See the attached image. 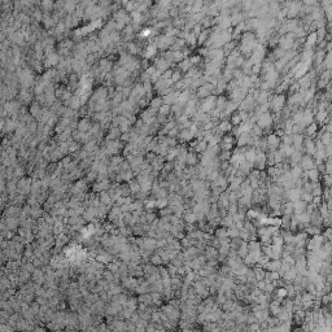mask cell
<instances>
[{
	"instance_id": "16",
	"label": "cell",
	"mask_w": 332,
	"mask_h": 332,
	"mask_svg": "<svg viewBox=\"0 0 332 332\" xmlns=\"http://www.w3.org/2000/svg\"><path fill=\"white\" fill-rule=\"evenodd\" d=\"M169 112H170V105H165V104H163L162 107L158 109L160 116H165V117H166L167 114H169Z\"/></svg>"
},
{
	"instance_id": "19",
	"label": "cell",
	"mask_w": 332,
	"mask_h": 332,
	"mask_svg": "<svg viewBox=\"0 0 332 332\" xmlns=\"http://www.w3.org/2000/svg\"><path fill=\"white\" fill-rule=\"evenodd\" d=\"M33 16H34V18H35V21H37V22L42 21L43 17H44V16L42 14V10H39V9H35L34 13H33Z\"/></svg>"
},
{
	"instance_id": "18",
	"label": "cell",
	"mask_w": 332,
	"mask_h": 332,
	"mask_svg": "<svg viewBox=\"0 0 332 332\" xmlns=\"http://www.w3.org/2000/svg\"><path fill=\"white\" fill-rule=\"evenodd\" d=\"M42 7L44 8V10H47V12H51V10L53 9L54 4H53L52 1H43V3H42Z\"/></svg>"
},
{
	"instance_id": "2",
	"label": "cell",
	"mask_w": 332,
	"mask_h": 332,
	"mask_svg": "<svg viewBox=\"0 0 332 332\" xmlns=\"http://www.w3.org/2000/svg\"><path fill=\"white\" fill-rule=\"evenodd\" d=\"M154 68L157 69L158 72L165 73V72H167V70H169V68H170V62L167 61L166 58H163V57L157 58V60H156V62H154Z\"/></svg>"
},
{
	"instance_id": "13",
	"label": "cell",
	"mask_w": 332,
	"mask_h": 332,
	"mask_svg": "<svg viewBox=\"0 0 332 332\" xmlns=\"http://www.w3.org/2000/svg\"><path fill=\"white\" fill-rule=\"evenodd\" d=\"M74 110L73 109H70V108H65V110H64V113H62V118H68V119H73L74 118Z\"/></svg>"
},
{
	"instance_id": "8",
	"label": "cell",
	"mask_w": 332,
	"mask_h": 332,
	"mask_svg": "<svg viewBox=\"0 0 332 332\" xmlns=\"http://www.w3.org/2000/svg\"><path fill=\"white\" fill-rule=\"evenodd\" d=\"M108 187H109L108 179H105V181H99L95 186H93V191H96V192H103V191L108 190Z\"/></svg>"
},
{
	"instance_id": "25",
	"label": "cell",
	"mask_w": 332,
	"mask_h": 332,
	"mask_svg": "<svg viewBox=\"0 0 332 332\" xmlns=\"http://www.w3.org/2000/svg\"><path fill=\"white\" fill-rule=\"evenodd\" d=\"M175 134H178V130H177V128H173L171 131H169V136H175Z\"/></svg>"
},
{
	"instance_id": "3",
	"label": "cell",
	"mask_w": 332,
	"mask_h": 332,
	"mask_svg": "<svg viewBox=\"0 0 332 332\" xmlns=\"http://www.w3.org/2000/svg\"><path fill=\"white\" fill-rule=\"evenodd\" d=\"M61 60H62V58L58 56L57 53H51V54H48V56H47V58H46V66H47V68H51V66H56V65L60 64Z\"/></svg>"
},
{
	"instance_id": "23",
	"label": "cell",
	"mask_w": 332,
	"mask_h": 332,
	"mask_svg": "<svg viewBox=\"0 0 332 332\" xmlns=\"http://www.w3.org/2000/svg\"><path fill=\"white\" fill-rule=\"evenodd\" d=\"M182 58V54L179 52H173V60L174 61H179Z\"/></svg>"
},
{
	"instance_id": "11",
	"label": "cell",
	"mask_w": 332,
	"mask_h": 332,
	"mask_svg": "<svg viewBox=\"0 0 332 332\" xmlns=\"http://www.w3.org/2000/svg\"><path fill=\"white\" fill-rule=\"evenodd\" d=\"M163 105V100H162V96H158V97H154V99L151 100V108L156 109V110H158L160 108H161Z\"/></svg>"
},
{
	"instance_id": "26",
	"label": "cell",
	"mask_w": 332,
	"mask_h": 332,
	"mask_svg": "<svg viewBox=\"0 0 332 332\" xmlns=\"http://www.w3.org/2000/svg\"><path fill=\"white\" fill-rule=\"evenodd\" d=\"M179 66H181L182 69H187V68H188V61H184V62H183V64H181Z\"/></svg>"
},
{
	"instance_id": "7",
	"label": "cell",
	"mask_w": 332,
	"mask_h": 332,
	"mask_svg": "<svg viewBox=\"0 0 332 332\" xmlns=\"http://www.w3.org/2000/svg\"><path fill=\"white\" fill-rule=\"evenodd\" d=\"M122 135L123 134H122V131L119 130V127H112L107 136V140H109V142H110V140H118V138H121Z\"/></svg>"
},
{
	"instance_id": "22",
	"label": "cell",
	"mask_w": 332,
	"mask_h": 332,
	"mask_svg": "<svg viewBox=\"0 0 332 332\" xmlns=\"http://www.w3.org/2000/svg\"><path fill=\"white\" fill-rule=\"evenodd\" d=\"M179 79H181V74H179V72H174L173 77H171V81H173V82H178Z\"/></svg>"
},
{
	"instance_id": "14",
	"label": "cell",
	"mask_w": 332,
	"mask_h": 332,
	"mask_svg": "<svg viewBox=\"0 0 332 332\" xmlns=\"http://www.w3.org/2000/svg\"><path fill=\"white\" fill-rule=\"evenodd\" d=\"M127 49H128V52H130L131 54H136L139 52V47L135 44V43H132V42H130L127 44Z\"/></svg>"
},
{
	"instance_id": "6",
	"label": "cell",
	"mask_w": 332,
	"mask_h": 332,
	"mask_svg": "<svg viewBox=\"0 0 332 332\" xmlns=\"http://www.w3.org/2000/svg\"><path fill=\"white\" fill-rule=\"evenodd\" d=\"M65 104L68 105V108H70V109H73L74 112L75 110H78V109L81 108V99L78 96H73L72 99H70L69 101H65Z\"/></svg>"
},
{
	"instance_id": "20",
	"label": "cell",
	"mask_w": 332,
	"mask_h": 332,
	"mask_svg": "<svg viewBox=\"0 0 332 332\" xmlns=\"http://www.w3.org/2000/svg\"><path fill=\"white\" fill-rule=\"evenodd\" d=\"M173 73L174 72H171V70H167V72L162 73V78H163V79H169V78L173 77Z\"/></svg>"
},
{
	"instance_id": "10",
	"label": "cell",
	"mask_w": 332,
	"mask_h": 332,
	"mask_svg": "<svg viewBox=\"0 0 332 332\" xmlns=\"http://www.w3.org/2000/svg\"><path fill=\"white\" fill-rule=\"evenodd\" d=\"M156 52H157V46H156L154 43H152V44H149L147 47L145 54H144V56H145V58H151L152 56H154Z\"/></svg>"
},
{
	"instance_id": "4",
	"label": "cell",
	"mask_w": 332,
	"mask_h": 332,
	"mask_svg": "<svg viewBox=\"0 0 332 332\" xmlns=\"http://www.w3.org/2000/svg\"><path fill=\"white\" fill-rule=\"evenodd\" d=\"M92 125H91V121L88 118H83L78 122V126H77V130L78 131H82V132H88L91 130Z\"/></svg>"
},
{
	"instance_id": "5",
	"label": "cell",
	"mask_w": 332,
	"mask_h": 332,
	"mask_svg": "<svg viewBox=\"0 0 332 332\" xmlns=\"http://www.w3.org/2000/svg\"><path fill=\"white\" fill-rule=\"evenodd\" d=\"M179 99V93L178 92H170L167 93V95H165L162 97L163 100V104L165 105H171V104H177V100Z\"/></svg>"
},
{
	"instance_id": "12",
	"label": "cell",
	"mask_w": 332,
	"mask_h": 332,
	"mask_svg": "<svg viewBox=\"0 0 332 332\" xmlns=\"http://www.w3.org/2000/svg\"><path fill=\"white\" fill-rule=\"evenodd\" d=\"M122 162H123V158H122V157H118V156H113L112 160H110V166H113V167H119Z\"/></svg>"
},
{
	"instance_id": "1",
	"label": "cell",
	"mask_w": 332,
	"mask_h": 332,
	"mask_svg": "<svg viewBox=\"0 0 332 332\" xmlns=\"http://www.w3.org/2000/svg\"><path fill=\"white\" fill-rule=\"evenodd\" d=\"M174 39L171 37H167V35H161V37H157L154 40V44L157 46V48L160 49H166L167 47H170L171 44H173Z\"/></svg>"
},
{
	"instance_id": "17",
	"label": "cell",
	"mask_w": 332,
	"mask_h": 332,
	"mask_svg": "<svg viewBox=\"0 0 332 332\" xmlns=\"http://www.w3.org/2000/svg\"><path fill=\"white\" fill-rule=\"evenodd\" d=\"M175 156H178V149H171V151H169L167 152V156H166V160L169 162H171L174 160V157Z\"/></svg>"
},
{
	"instance_id": "24",
	"label": "cell",
	"mask_w": 332,
	"mask_h": 332,
	"mask_svg": "<svg viewBox=\"0 0 332 332\" xmlns=\"http://www.w3.org/2000/svg\"><path fill=\"white\" fill-rule=\"evenodd\" d=\"M278 295H279V297H282V296H286V295H287V291L284 289V288H282V289H279Z\"/></svg>"
},
{
	"instance_id": "9",
	"label": "cell",
	"mask_w": 332,
	"mask_h": 332,
	"mask_svg": "<svg viewBox=\"0 0 332 332\" xmlns=\"http://www.w3.org/2000/svg\"><path fill=\"white\" fill-rule=\"evenodd\" d=\"M83 149L87 152V153H92L93 154V152L96 151V140H90L88 143H86L84 145H83Z\"/></svg>"
},
{
	"instance_id": "15",
	"label": "cell",
	"mask_w": 332,
	"mask_h": 332,
	"mask_svg": "<svg viewBox=\"0 0 332 332\" xmlns=\"http://www.w3.org/2000/svg\"><path fill=\"white\" fill-rule=\"evenodd\" d=\"M75 7H77L75 1H68V3H65V8H64V9L68 10L69 13H73V12L75 10Z\"/></svg>"
},
{
	"instance_id": "21",
	"label": "cell",
	"mask_w": 332,
	"mask_h": 332,
	"mask_svg": "<svg viewBox=\"0 0 332 332\" xmlns=\"http://www.w3.org/2000/svg\"><path fill=\"white\" fill-rule=\"evenodd\" d=\"M171 169H173V162H167L165 163V166H163V173H166V171H170Z\"/></svg>"
}]
</instances>
